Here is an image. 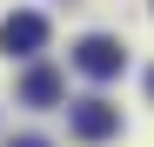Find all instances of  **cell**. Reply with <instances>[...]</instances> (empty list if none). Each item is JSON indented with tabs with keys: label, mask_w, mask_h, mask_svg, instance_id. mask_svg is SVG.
Returning a JSON list of instances; mask_svg holds the SVG:
<instances>
[{
	"label": "cell",
	"mask_w": 154,
	"mask_h": 147,
	"mask_svg": "<svg viewBox=\"0 0 154 147\" xmlns=\"http://www.w3.org/2000/svg\"><path fill=\"white\" fill-rule=\"evenodd\" d=\"M74 67H81V74H94V80H114V74L127 67V47H121L114 34H87L81 47H74Z\"/></svg>",
	"instance_id": "6da1fadb"
},
{
	"label": "cell",
	"mask_w": 154,
	"mask_h": 147,
	"mask_svg": "<svg viewBox=\"0 0 154 147\" xmlns=\"http://www.w3.org/2000/svg\"><path fill=\"white\" fill-rule=\"evenodd\" d=\"M74 134H81V140H107V134H121V107H107L100 94L74 100Z\"/></svg>",
	"instance_id": "7a4b0ae2"
},
{
	"label": "cell",
	"mask_w": 154,
	"mask_h": 147,
	"mask_svg": "<svg viewBox=\"0 0 154 147\" xmlns=\"http://www.w3.org/2000/svg\"><path fill=\"white\" fill-rule=\"evenodd\" d=\"M0 47H7V54H40L47 47V20L40 14H7L0 20Z\"/></svg>",
	"instance_id": "3957f363"
},
{
	"label": "cell",
	"mask_w": 154,
	"mask_h": 147,
	"mask_svg": "<svg viewBox=\"0 0 154 147\" xmlns=\"http://www.w3.org/2000/svg\"><path fill=\"white\" fill-rule=\"evenodd\" d=\"M20 100H27V107H54L60 100V74L54 67H27V74H20Z\"/></svg>",
	"instance_id": "277c9868"
},
{
	"label": "cell",
	"mask_w": 154,
	"mask_h": 147,
	"mask_svg": "<svg viewBox=\"0 0 154 147\" xmlns=\"http://www.w3.org/2000/svg\"><path fill=\"white\" fill-rule=\"evenodd\" d=\"M7 147H47V140H40V134H20V140H7Z\"/></svg>",
	"instance_id": "5b68a950"
},
{
	"label": "cell",
	"mask_w": 154,
	"mask_h": 147,
	"mask_svg": "<svg viewBox=\"0 0 154 147\" xmlns=\"http://www.w3.org/2000/svg\"><path fill=\"white\" fill-rule=\"evenodd\" d=\"M147 94H154V74H147Z\"/></svg>",
	"instance_id": "8992f818"
}]
</instances>
